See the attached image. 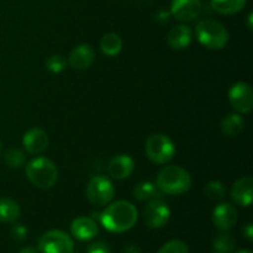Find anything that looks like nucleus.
Returning a JSON list of instances; mask_svg holds the SVG:
<instances>
[{"mask_svg":"<svg viewBox=\"0 0 253 253\" xmlns=\"http://www.w3.org/2000/svg\"><path fill=\"white\" fill-rule=\"evenodd\" d=\"M138 212L135 205L126 200L111 203L100 212L99 221L108 231L114 234H123L135 226Z\"/></svg>","mask_w":253,"mask_h":253,"instance_id":"f257e3e1","label":"nucleus"},{"mask_svg":"<svg viewBox=\"0 0 253 253\" xmlns=\"http://www.w3.org/2000/svg\"><path fill=\"white\" fill-rule=\"evenodd\" d=\"M192 177L189 172L179 166H167L157 175V185L161 192L169 195H180L192 188Z\"/></svg>","mask_w":253,"mask_h":253,"instance_id":"f03ea898","label":"nucleus"},{"mask_svg":"<svg viewBox=\"0 0 253 253\" xmlns=\"http://www.w3.org/2000/svg\"><path fill=\"white\" fill-rule=\"evenodd\" d=\"M25 173L30 183L40 189H49L58 179V169L56 165L44 157H36L30 161Z\"/></svg>","mask_w":253,"mask_h":253,"instance_id":"7ed1b4c3","label":"nucleus"},{"mask_svg":"<svg viewBox=\"0 0 253 253\" xmlns=\"http://www.w3.org/2000/svg\"><path fill=\"white\" fill-rule=\"evenodd\" d=\"M195 35L204 47L209 49H221L229 42V31L215 20H203L195 26Z\"/></svg>","mask_w":253,"mask_h":253,"instance_id":"20e7f679","label":"nucleus"},{"mask_svg":"<svg viewBox=\"0 0 253 253\" xmlns=\"http://www.w3.org/2000/svg\"><path fill=\"white\" fill-rule=\"evenodd\" d=\"M145 151L151 162L156 165H166L174 157L175 146L168 136L163 133H156L150 136L146 141Z\"/></svg>","mask_w":253,"mask_h":253,"instance_id":"39448f33","label":"nucleus"},{"mask_svg":"<svg viewBox=\"0 0 253 253\" xmlns=\"http://www.w3.org/2000/svg\"><path fill=\"white\" fill-rule=\"evenodd\" d=\"M86 198L89 202L96 207L108 205L115 195V188L109 178L103 175H96L89 180L85 189Z\"/></svg>","mask_w":253,"mask_h":253,"instance_id":"423d86ee","label":"nucleus"},{"mask_svg":"<svg viewBox=\"0 0 253 253\" xmlns=\"http://www.w3.org/2000/svg\"><path fill=\"white\" fill-rule=\"evenodd\" d=\"M72 237L62 230H51L41 236L39 251L41 253H73Z\"/></svg>","mask_w":253,"mask_h":253,"instance_id":"0eeeda50","label":"nucleus"},{"mask_svg":"<svg viewBox=\"0 0 253 253\" xmlns=\"http://www.w3.org/2000/svg\"><path fill=\"white\" fill-rule=\"evenodd\" d=\"M229 101L240 114H250L253 108V90L250 84L239 82L229 91Z\"/></svg>","mask_w":253,"mask_h":253,"instance_id":"6e6552de","label":"nucleus"},{"mask_svg":"<svg viewBox=\"0 0 253 253\" xmlns=\"http://www.w3.org/2000/svg\"><path fill=\"white\" fill-rule=\"evenodd\" d=\"M143 219L145 222L152 229H161L170 219V210L165 202L153 199L146 205L143 210Z\"/></svg>","mask_w":253,"mask_h":253,"instance_id":"1a4fd4ad","label":"nucleus"},{"mask_svg":"<svg viewBox=\"0 0 253 253\" xmlns=\"http://www.w3.org/2000/svg\"><path fill=\"white\" fill-rule=\"evenodd\" d=\"M202 10V0H172L170 1V12L178 21H193L199 16Z\"/></svg>","mask_w":253,"mask_h":253,"instance_id":"9d476101","label":"nucleus"},{"mask_svg":"<svg viewBox=\"0 0 253 253\" xmlns=\"http://www.w3.org/2000/svg\"><path fill=\"white\" fill-rule=\"evenodd\" d=\"M237 209L230 203H221L212 211V222L220 231H230L237 222Z\"/></svg>","mask_w":253,"mask_h":253,"instance_id":"9b49d317","label":"nucleus"},{"mask_svg":"<svg viewBox=\"0 0 253 253\" xmlns=\"http://www.w3.org/2000/svg\"><path fill=\"white\" fill-rule=\"evenodd\" d=\"M71 234L79 241H89L98 236L99 226L90 217H77L71 224Z\"/></svg>","mask_w":253,"mask_h":253,"instance_id":"f8f14e48","label":"nucleus"},{"mask_svg":"<svg viewBox=\"0 0 253 253\" xmlns=\"http://www.w3.org/2000/svg\"><path fill=\"white\" fill-rule=\"evenodd\" d=\"M22 145H24L25 150L31 155H41L48 146V136H47L46 131H43L42 128H30L24 135Z\"/></svg>","mask_w":253,"mask_h":253,"instance_id":"ddd939ff","label":"nucleus"},{"mask_svg":"<svg viewBox=\"0 0 253 253\" xmlns=\"http://www.w3.org/2000/svg\"><path fill=\"white\" fill-rule=\"evenodd\" d=\"M95 53L89 44H79L71 51L68 56V64L76 71H84L93 64Z\"/></svg>","mask_w":253,"mask_h":253,"instance_id":"4468645a","label":"nucleus"},{"mask_svg":"<svg viewBox=\"0 0 253 253\" xmlns=\"http://www.w3.org/2000/svg\"><path fill=\"white\" fill-rule=\"evenodd\" d=\"M253 179L250 175L237 180L231 189V198L241 207H251L253 198Z\"/></svg>","mask_w":253,"mask_h":253,"instance_id":"2eb2a0df","label":"nucleus"},{"mask_svg":"<svg viewBox=\"0 0 253 253\" xmlns=\"http://www.w3.org/2000/svg\"><path fill=\"white\" fill-rule=\"evenodd\" d=\"M135 168V162L127 155H119L111 158L108 165V173L113 178L119 180L126 179L130 177Z\"/></svg>","mask_w":253,"mask_h":253,"instance_id":"dca6fc26","label":"nucleus"},{"mask_svg":"<svg viewBox=\"0 0 253 253\" xmlns=\"http://www.w3.org/2000/svg\"><path fill=\"white\" fill-rule=\"evenodd\" d=\"M193 40V30L190 29L188 25H178V26L173 27L169 32H168L167 41L170 48L177 49H184L192 43Z\"/></svg>","mask_w":253,"mask_h":253,"instance_id":"f3484780","label":"nucleus"},{"mask_svg":"<svg viewBox=\"0 0 253 253\" xmlns=\"http://www.w3.org/2000/svg\"><path fill=\"white\" fill-rule=\"evenodd\" d=\"M20 217V207L17 202L10 198H0V222L12 224Z\"/></svg>","mask_w":253,"mask_h":253,"instance_id":"a211bd4d","label":"nucleus"},{"mask_svg":"<svg viewBox=\"0 0 253 253\" xmlns=\"http://www.w3.org/2000/svg\"><path fill=\"white\" fill-rule=\"evenodd\" d=\"M247 0H210L211 7L220 15H235L244 10Z\"/></svg>","mask_w":253,"mask_h":253,"instance_id":"6ab92c4d","label":"nucleus"},{"mask_svg":"<svg viewBox=\"0 0 253 253\" xmlns=\"http://www.w3.org/2000/svg\"><path fill=\"white\" fill-rule=\"evenodd\" d=\"M245 120L240 114H230L222 120L221 131L229 137H235L244 131Z\"/></svg>","mask_w":253,"mask_h":253,"instance_id":"aec40b11","label":"nucleus"},{"mask_svg":"<svg viewBox=\"0 0 253 253\" xmlns=\"http://www.w3.org/2000/svg\"><path fill=\"white\" fill-rule=\"evenodd\" d=\"M100 47L103 53H105L109 57H115L123 49V40L119 35L110 32V34H106L105 36L101 39Z\"/></svg>","mask_w":253,"mask_h":253,"instance_id":"412c9836","label":"nucleus"},{"mask_svg":"<svg viewBox=\"0 0 253 253\" xmlns=\"http://www.w3.org/2000/svg\"><path fill=\"white\" fill-rule=\"evenodd\" d=\"M212 247L216 252L231 253L236 247V240L227 231H222L221 234L216 235L212 241Z\"/></svg>","mask_w":253,"mask_h":253,"instance_id":"4be33fe9","label":"nucleus"},{"mask_svg":"<svg viewBox=\"0 0 253 253\" xmlns=\"http://www.w3.org/2000/svg\"><path fill=\"white\" fill-rule=\"evenodd\" d=\"M158 195V188L151 182H141L133 189V197L140 202L153 200Z\"/></svg>","mask_w":253,"mask_h":253,"instance_id":"5701e85b","label":"nucleus"},{"mask_svg":"<svg viewBox=\"0 0 253 253\" xmlns=\"http://www.w3.org/2000/svg\"><path fill=\"white\" fill-rule=\"evenodd\" d=\"M5 162L11 168H20L26 163V155L20 148H9L4 156Z\"/></svg>","mask_w":253,"mask_h":253,"instance_id":"b1692460","label":"nucleus"},{"mask_svg":"<svg viewBox=\"0 0 253 253\" xmlns=\"http://www.w3.org/2000/svg\"><path fill=\"white\" fill-rule=\"evenodd\" d=\"M204 194L211 200H220L226 195V188L219 180H211L204 187Z\"/></svg>","mask_w":253,"mask_h":253,"instance_id":"393cba45","label":"nucleus"},{"mask_svg":"<svg viewBox=\"0 0 253 253\" xmlns=\"http://www.w3.org/2000/svg\"><path fill=\"white\" fill-rule=\"evenodd\" d=\"M158 253H190L187 245L180 240H172L163 245Z\"/></svg>","mask_w":253,"mask_h":253,"instance_id":"a878e982","label":"nucleus"},{"mask_svg":"<svg viewBox=\"0 0 253 253\" xmlns=\"http://www.w3.org/2000/svg\"><path fill=\"white\" fill-rule=\"evenodd\" d=\"M67 66V61L61 54H53L46 61V68L52 73H61Z\"/></svg>","mask_w":253,"mask_h":253,"instance_id":"bb28decb","label":"nucleus"},{"mask_svg":"<svg viewBox=\"0 0 253 253\" xmlns=\"http://www.w3.org/2000/svg\"><path fill=\"white\" fill-rule=\"evenodd\" d=\"M12 239L17 242H22L27 239V229L21 224H16L11 227L10 231Z\"/></svg>","mask_w":253,"mask_h":253,"instance_id":"cd10ccee","label":"nucleus"},{"mask_svg":"<svg viewBox=\"0 0 253 253\" xmlns=\"http://www.w3.org/2000/svg\"><path fill=\"white\" fill-rule=\"evenodd\" d=\"M86 253H111L110 247L101 241H96L88 247Z\"/></svg>","mask_w":253,"mask_h":253,"instance_id":"c85d7f7f","label":"nucleus"},{"mask_svg":"<svg viewBox=\"0 0 253 253\" xmlns=\"http://www.w3.org/2000/svg\"><path fill=\"white\" fill-rule=\"evenodd\" d=\"M242 235H244L245 237H246L249 241H252L253 239V227L251 224H247L246 226H244V229H242Z\"/></svg>","mask_w":253,"mask_h":253,"instance_id":"c756f323","label":"nucleus"},{"mask_svg":"<svg viewBox=\"0 0 253 253\" xmlns=\"http://www.w3.org/2000/svg\"><path fill=\"white\" fill-rule=\"evenodd\" d=\"M123 253H142V252H141V250L138 249L137 246H135V245H130V246L126 247L125 251Z\"/></svg>","mask_w":253,"mask_h":253,"instance_id":"7c9ffc66","label":"nucleus"},{"mask_svg":"<svg viewBox=\"0 0 253 253\" xmlns=\"http://www.w3.org/2000/svg\"><path fill=\"white\" fill-rule=\"evenodd\" d=\"M19 253H41L39 251V249H35V247H25L22 249Z\"/></svg>","mask_w":253,"mask_h":253,"instance_id":"2f4dec72","label":"nucleus"},{"mask_svg":"<svg viewBox=\"0 0 253 253\" xmlns=\"http://www.w3.org/2000/svg\"><path fill=\"white\" fill-rule=\"evenodd\" d=\"M247 27H249L250 30H252V12L249 15V17H247Z\"/></svg>","mask_w":253,"mask_h":253,"instance_id":"473e14b6","label":"nucleus"},{"mask_svg":"<svg viewBox=\"0 0 253 253\" xmlns=\"http://www.w3.org/2000/svg\"><path fill=\"white\" fill-rule=\"evenodd\" d=\"M235 253H252V251H250V250H239Z\"/></svg>","mask_w":253,"mask_h":253,"instance_id":"72a5a7b5","label":"nucleus"},{"mask_svg":"<svg viewBox=\"0 0 253 253\" xmlns=\"http://www.w3.org/2000/svg\"><path fill=\"white\" fill-rule=\"evenodd\" d=\"M1 148H2V145H1V142H0V152H1Z\"/></svg>","mask_w":253,"mask_h":253,"instance_id":"f704fd0d","label":"nucleus"},{"mask_svg":"<svg viewBox=\"0 0 253 253\" xmlns=\"http://www.w3.org/2000/svg\"><path fill=\"white\" fill-rule=\"evenodd\" d=\"M215 253H221V252H215Z\"/></svg>","mask_w":253,"mask_h":253,"instance_id":"c9c22d12","label":"nucleus"}]
</instances>
